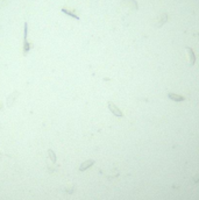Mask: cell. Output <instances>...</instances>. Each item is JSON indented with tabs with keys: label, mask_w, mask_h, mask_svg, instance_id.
I'll return each instance as SVG.
<instances>
[{
	"label": "cell",
	"mask_w": 199,
	"mask_h": 200,
	"mask_svg": "<svg viewBox=\"0 0 199 200\" xmlns=\"http://www.w3.org/2000/svg\"><path fill=\"white\" fill-rule=\"evenodd\" d=\"M107 106H108V109L114 114L115 116H122L124 115V113L121 112V109H119V107H116V106L112 103V101H108V104H107Z\"/></svg>",
	"instance_id": "cell-1"
},
{
	"label": "cell",
	"mask_w": 199,
	"mask_h": 200,
	"mask_svg": "<svg viewBox=\"0 0 199 200\" xmlns=\"http://www.w3.org/2000/svg\"><path fill=\"white\" fill-rule=\"evenodd\" d=\"M185 51H186V55H188L190 65H195V63H196V56H195L193 50H192L190 47H186V48H185Z\"/></svg>",
	"instance_id": "cell-2"
},
{
	"label": "cell",
	"mask_w": 199,
	"mask_h": 200,
	"mask_svg": "<svg viewBox=\"0 0 199 200\" xmlns=\"http://www.w3.org/2000/svg\"><path fill=\"white\" fill-rule=\"evenodd\" d=\"M94 163H95L94 159H89V161L84 162V163H82V165L79 167V171H85L86 169H89L90 167H92Z\"/></svg>",
	"instance_id": "cell-3"
},
{
	"label": "cell",
	"mask_w": 199,
	"mask_h": 200,
	"mask_svg": "<svg viewBox=\"0 0 199 200\" xmlns=\"http://www.w3.org/2000/svg\"><path fill=\"white\" fill-rule=\"evenodd\" d=\"M61 11H62V13L66 14V15H69V16H71V18L76 19V20H79V19H80V18L75 13V11H70V10H68V8H62Z\"/></svg>",
	"instance_id": "cell-4"
},
{
	"label": "cell",
	"mask_w": 199,
	"mask_h": 200,
	"mask_svg": "<svg viewBox=\"0 0 199 200\" xmlns=\"http://www.w3.org/2000/svg\"><path fill=\"white\" fill-rule=\"evenodd\" d=\"M168 98L171 99V100H174V101H183V100H185L184 97L175 94V93H168Z\"/></svg>",
	"instance_id": "cell-5"
},
{
	"label": "cell",
	"mask_w": 199,
	"mask_h": 200,
	"mask_svg": "<svg viewBox=\"0 0 199 200\" xmlns=\"http://www.w3.org/2000/svg\"><path fill=\"white\" fill-rule=\"evenodd\" d=\"M48 154H49V156H50V159H51L52 163H56V161H57V159H56V155H55V152L52 151L51 149L48 150Z\"/></svg>",
	"instance_id": "cell-6"
},
{
	"label": "cell",
	"mask_w": 199,
	"mask_h": 200,
	"mask_svg": "<svg viewBox=\"0 0 199 200\" xmlns=\"http://www.w3.org/2000/svg\"><path fill=\"white\" fill-rule=\"evenodd\" d=\"M65 192H68L69 194H72L73 192H75V185H71L69 187H65Z\"/></svg>",
	"instance_id": "cell-7"
},
{
	"label": "cell",
	"mask_w": 199,
	"mask_h": 200,
	"mask_svg": "<svg viewBox=\"0 0 199 200\" xmlns=\"http://www.w3.org/2000/svg\"><path fill=\"white\" fill-rule=\"evenodd\" d=\"M192 180H193V183H199V172L198 173H196V175H193V177H192Z\"/></svg>",
	"instance_id": "cell-8"
}]
</instances>
